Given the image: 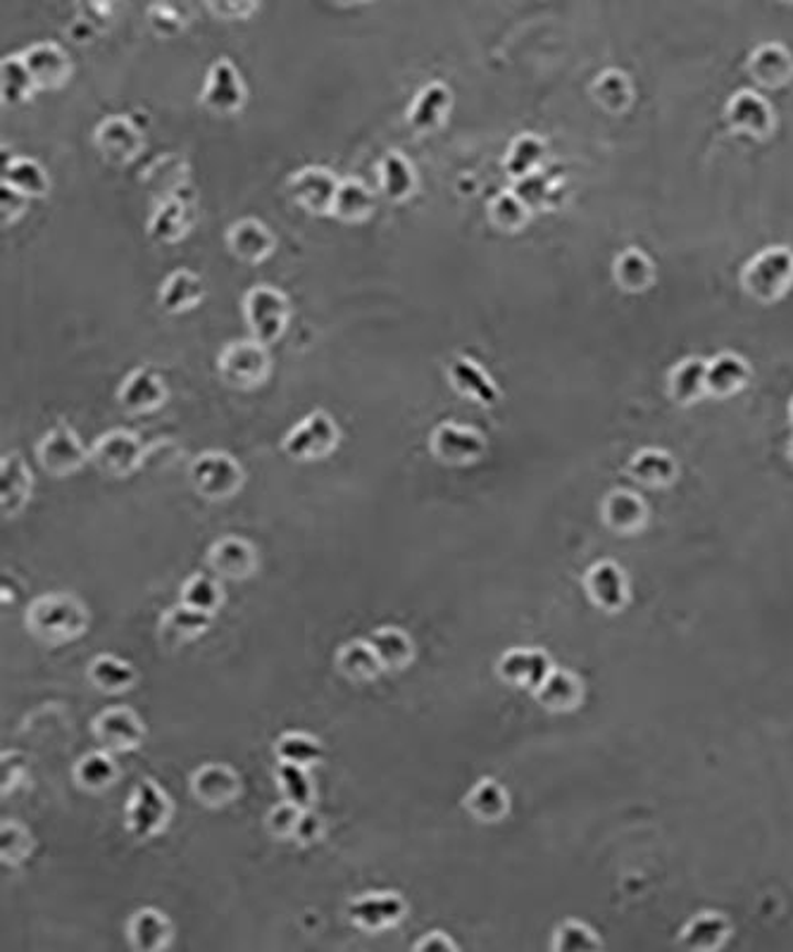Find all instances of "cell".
<instances>
[{
  "label": "cell",
  "mask_w": 793,
  "mask_h": 952,
  "mask_svg": "<svg viewBox=\"0 0 793 952\" xmlns=\"http://www.w3.org/2000/svg\"><path fill=\"white\" fill-rule=\"evenodd\" d=\"M0 184L14 188L29 200L46 198L53 188L48 169L43 167L36 157H29V155H14L6 160L3 179H0Z\"/></svg>",
  "instance_id": "30"
},
{
  "label": "cell",
  "mask_w": 793,
  "mask_h": 952,
  "mask_svg": "<svg viewBox=\"0 0 793 952\" xmlns=\"http://www.w3.org/2000/svg\"><path fill=\"white\" fill-rule=\"evenodd\" d=\"M615 274H617V282L629 291H643L645 286L653 284L651 260L641 251H637V248H629V251H624L620 258H617Z\"/></svg>",
  "instance_id": "48"
},
{
  "label": "cell",
  "mask_w": 793,
  "mask_h": 952,
  "mask_svg": "<svg viewBox=\"0 0 793 952\" xmlns=\"http://www.w3.org/2000/svg\"><path fill=\"white\" fill-rule=\"evenodd\" d=\"M594 583H596V589H598V598L604 600V603L612 605V603H617V600H620L622 583H620V577H617V571L612 567L596 569Z\"/></svg>",
  "instance_id": "57"
},
{
  "label": "cell",
  "mask_w": 793,
  "mask_h": 952,
  "mask_svg": "<svg viewBox=\"0 0 793 952\" xmlns=\"http://www.w3.org/2000/svg\"><path fill=\"white\" fill-rule=\"evenodd\" d=\"M198 102L217 117H233L243 112L248 102V84L231 57H217L205 72Z\"/></svg>",
  "instance_id": "7"
},
{
  "label": "cell",
  "mask_w": 793,
  "mask_h": 952,
  "mask_svg": "<svg viewBox=\"0 0 793 952\" xmlns=\"http://www.w3.org/2000/svg\"><path fill=\"white\" fill-rule=\"evenodd\" d=\"M753 77L765 86H782L793 77V57L782 43H765L751 55Z\"/></svg>",
  "instance_id": "38"
},
{
  "label": "cell",
  "mask_w": 793,
  "mask_h": 952,
  "mask_svg": "<svg viewBox=\"0 0 793 952\" xmlns=\"http://www.w3.org/2000/svg\"><path fill=\"white\" fill-rule=\"evenodd\" d=\"M270 346L251 339H237L217 353V374L233 391H256L272 374Z\"/></svg>",
  "instance_id": "4"
},
{
  "label": "cell",
  "mask_w": 793,
  "mask_h": 952,
  "mask_svg": "<svg viewBox=\"0 0 793 952\" xmlns=\"http://www.w3.org/2000/svg\"><path fill=\"white\" fill-rule=\"evenodd\" d=\"M427 448L432 458L448 467H465L475 464L487 456V438L475 427L458 422H441L432 429L427 438Z\"/></svg>",
  "instance_id": "12"
},
{
  "label": "cell",
  "mask_w": 793,
  "mask_h": 952,
  "mask_svg": "<svg viewBox=\"0 0 793 952\" xmlns=\"http://www.w3.org/2000/svg\"><path fill=\"white\" fill-rule=\"evenodd\" d=\"M346 912L358 929L381 933L401 924L408 915V900L399 890H370L350 898Z\"/></svg>",
  "instance_id": "13"
},
{
  "label": "cell",
  "mask_w": 793,
  "mask_h": 952,
  "mask_svg": "<svg viewBox=\"0 0 793 952\" xmlns=\"http://www.w3.org/2000/svg\"><path fill=\"white\" fill-rule=\"evenodd\" d=\"M36 460L43 472L55 479H65L77 474L86 462H91V448L84 446L72 424L57 422L36 444Z\"/></svg>",
  "instance_id": "8"
},
{
  "label": "cell",
  "mask_w": 793,
  "mask_h": 952,
  "mask_svg": "<svg viewBox=\"0 0 793 952\" xmlns=\"http://www.w3.org/2000/svg\"><path fill=\"white\" fill-rule=\"evenodd\" d=\"M34 853V836L18 819H3L0 824V857L6 867H20Z\"/></svg>",
  "instance_id": "45"
},
{
  "label": "cell",
  "mask_w": 793,
  "mask_h": 952,
  "mask_svg": "<svg viewBox=\"0 0 793 952\" xmlns=\"http://www.w3.org/2000/svg\"><path fill=\"white\" fill-rule=\"evenodd\" d=\"M94 149L112 167H129L145 151L143 129L127 114H108L94 127Z\"/></svg>",
  "instance_id": "9"
},
{
  "label": "cell",
  "mask_w": 793,
  "mask_h": 952,
  "mask_svg": "<svg viewBox=\"0 0 793 952\" xmlns=\"http://www.w3.org/2000/svg\"><path fill=\"white\" fill-rule=\"evenodd\" d=\"M334 667L339 669L346 679L358 683L374 681L379 674H384L379 657L367 638H352L339 646V650L334 655Z\"/></svg>",
  "instance_id": "34"
},
{
  "label": "cell",
  "mask_w": 793,
  "mask_h": 952,
  "mask_svg": "<svg viewBox=\"0 0 793 952\" xmlns=\"http://www.w3.org/2000/svg\"><path fill=\"white\" fill-rule=\"evenodd\" d=\"M322 755H325V748H322L319 738L307 734V731H286L274 741L276 762H291V765L311 769L322 759Z\"/></svg>",
  "instance_id": "40"
},
{
  "label": "cell",
  "mask_w": 793,
  "mask_h": 952,
  "mask_svg": "<svg viewBox=\"0 0 793 952\" xmlns=\"http://www.w3.org/2000/svg\"><path fill=\"white\" fill-rule=\"evenodd\" d=\"M24 624L29 634L51 648L82 638L91 624V614L77 595L46 593L34 598L26 608Z\"/></svg>",
  "instance_id": "1"
},
{
  "label": "cell",
  "mask_w": 793,
  "mask_h": 952,
  "mask_svg": "<svg viewBox=\"0 0 793 952\" xmlns=\"http://www.w3.org/2000/svg\"><path fill=\"white\" fill-rule=\"evenodd\" d=\"M72 776H75V784L82 790H88V794H102V790L112 788L117 779H120V765H117L110 751L106 748L91 751L84 757H79Z\"/></svg>",
  "instance_id": "35"
},
{
  "label": "cell",
  "mask_w": 793,
  "mask_h": 952,
  "mask_svg": "<svg viewBox=\"0 0 793 952\" xmlns=\"http://www.w3.org/2000/svg\"><path fill=\"white\" fill-rule=\"evenodd\" d=\"M225 586L219 581L217 575H208V571H196L191 575L180 589V603L194 608L203 614H215L225 608Z\"/></svg>",
  "instance_id": "37"
},
{
  "label": "cell",
  "mask_w": 793,
  "mask_h": 952,
  "mask_svg": "<svg viewBox=\"0 0 793 952\" xmlns=\"http://www.w3.org/2000/svg\"><path fill=\"white\" fill-rule=\"evenodd\" d=\"M301 812H303V808H298V805L282 800L279 805H274L268 814V831L272 833L274 839L291 841L293 831H296V824L301 819Z\"/></svg>",
  "instance_id": "51"
},
{
  "label": "cell",
  "mask_w": 793,
  "mask_h": 952,
  "mask_svg": "<svg viewBox=\"0 0 793 952\" xmlns=\"http://www.w3.org/2000/svg\"><path fill=\"white\" fill-rule=\"evenodd\" d=\"M465 810L472 812L479 822H496L508 810V794L493 779H481L465 796Z\"/></svg>",
  "instance_id": "44"
},
{
  "label": "cell",
  "mask_w": 793,
  "mask_h": 952,
  "mask_svg": "<svg viewBox=\"0 0 793 952\" xmlns=\"http://www.w3.org/2000/svg\"><path fill=\"white\" fill-rule=\"evenodd\" d=\"M489 222L501 231H520L529 222V203L518 194V190H501L487 205Z\"/></svg>",
  "instance_id": "41"
},
{
  "label": "cell",
  "mask_w": 793,
  "mask_h": 952,
  "mask_svg": "<svg viewBox=\"0 0 793 952\" xmlns=\"http://www.w3.org/2000/svg\"><path fill=\"white\" fill-rule=\"evenodd\" d=\"M634 467L643 479H667L672 474V462L665 456H655V452L639 458Z\"/></svg>",
  "instance_id": "58"
},
{
  "label": "cell",
  "mask_w": 793,
  "mask_h": 952,
  "mask_svg": "<svg viewBox=\"0 0 793 952\" xmlns=\"http://www.w3.org/2000/svg\"><path fill=\"white\" fill-rule=\"evenodd\" d=\"M746 291L758 300H780L793 286V253L789 248H768L756 255L743 272Z\"/></svg>",
  "instance_id": "11"
},
{
  "label": "cell",
  "mask_w": 793,
  "mask_h": 952,
  "mask_svg": "<svg viewBox=\"0 0 793 952\" xmlns=\"http://www.w3.org/2000/svg\"><path fill=\"white\" fill-rule=\"evenodd\" d=\"M708 364L700 358L684 360L672 374V391L674 398L688 403L698 398L703 391H708Z\"/></svg>",
  "instance_id": "47"
},
{
  "label": "cell",
  "mask_w": 793,
  "mask_h": 952,
  "mask_svg": "<svg viewBox=\"0 0 793 952\" xmlns=\"http://www.w3.org/2000/svg\"><path fill=\"white\" fill-rule=\"evenodd\" d=\"M748 379V364L731 353H723L708 364V391L717 395H729L739 391Z\"/></svg>",
  "instance_id": "46"
},
{
  "label": "cell",
  "mask_w": 793,
  "mask_h": 952,
  "mask_svg": "<svg viewBox=\"0 0 793 952\" xmlns=\"http://www.w3.org/2000/svg\"><path fill=\"white\" fill-rule=\"evenodd\" d=\"M727 117L734 129L751 136L762 139L774 129V114L768 106V100L753 91H741L734 96L729 100Z\"/></svg>",
  "instance_id": "32"
},
{
  "label": "cell",
  "mask_w": 793,
  "mask_h": 952,
  "mask_svg": "<svg viewBox=\"0 0 793 952\" xmlns=\"http://www.w3.org/2000/svg\"><path fill=\"white\" fill-rule=\"evenodd\" d=\"M377 186L379 194L393 205L413 200L420 190V174L415 163L399 149L387 151L377 163Z\"/></svg>",
  "instance_id": "24"
},
{
  "label": "cell",
  "mask_w": 793,
  "mask_h": 952,
  "mask_svg": "<svg viewBox=\"0 0 793 952\" xmlns=\"http://www.w3.org/2000/svg\"><path fill=\"white\" fill-rule=\"evenodd\" d=\"M191 227H194V215H191V203L180 194L163 196L145 222V233L157 245H176L182 243Z\"/></svg>",
  "instance_id": "22"
},
{
  "label": "cell",
  "mask_w": 793,
  "mask_h": 952,
  "mask_svg": "<svg viewBox=\"0 0 793 952\" xmlns=\"http://www.w3.org/2000/svg\"><path fill=\"white\" fill-rule=\"evenodd\" d=\"M34 493L32 467L20 450H10L0 458V510L6 519L20 517Z\"/></svg>",
  "instance_id": "20"
},
{
  "label": "cell",
  "mask_w": 793,
  "mask_h": 952,
  "mask_svg": "<svg viewBox=\"0 0 793 952\" xmlns=\"http://www.w3.org/2000/svg\"><path fill=\"white\" fill-rule=\"evenodd\" d=\"M145 460L141 436L129 429H110L91 444V464L100 474L127 479L139 472Z\"/></svg>",
  "instance_id": "10"
},
{
  "label": "cell",
  "mask_w": 793,
  "mask_h": 952,
  "mask_svg": "<svg viewBox=\"0 0 793 952\" xmlns=\"http://www.w3.org/2000/svg\"><path fill=\"white\" fill-rule=\"evenodd\" d=\"M596 98L612 112L627 110L631 102V84L627 75H622V72L617 69L606 72V75L596 81Z\"/></svg>",
  "instance_id": "49"
},
{
  "label": "cell",
  "mask_w": 793,
  "mask_h": 952,
  "mask_svg": "<svg viewBox=\"0 0 793 952\" xmlns=\"http://www.w3.org/2000/svg\"><path fill=\"white\" fill-rule=\"evenodd\" d=\"M546 155V143H543L536 134H522L510 143L508 155H506V172L512 182H524L534 177L536 169L543 163Z\"/></svg>",
  "instance_id": "39"
},
{
  "label": "cell",
  "mask_w": 793,
  "mask_h": 952,
  "mask_svg": "<svg viewBox=\"0 0 793 952\" xmlns=\"http://www.w3.org/2000/svg\"><path fill=\"white\" fill-rule=\"evenodd\" d=\"M29 75H32L39 91H63L75 75V63L69 53L55 41H39L20 51Z\"/></svg>",
  "instance_id": "15"
},
{
  "label": "cell",
  "mask_w": 793,
  "mask_h": 952,
  "mask_svg": "<svg viewBox=\"0 0 793 952\" xmlns=\"http://www.w3.org/2000/svg\"><path fill=\"white\" fill-rule=\"evenodd\" d=\"M241 313L253 339L264 346H274L284 339L291 327L293 305L282 288L256 284L243 293Z\"/></svg>",
  "instance_id": "2"
},
{
  "label": "cell",
  "mask_w": 793,
  "mask_h": 952,
  "mask_svg": "<svg viewBox=\"0 0 793 952\" xmlns=\"http://www.w3.org/2000/svg\"><path fill=\"white\" fill-rule=\"evenodd\" d=\"M174 817V802L167 790L151 776L131 788L124 808V829L131 839L151 841L163 833Z\"/></svg>",
  "instance_id": "3"
},
{
  "label": "cell",
  "mask_w": 793,
  "mask_h": 952,
  "mask_svg": "<svg viewBox=\"0 0 793 952\" xmlns=\"http://www.w3.org/2000/svg\"><path fill=\"white\" fill-rule=\"evenodd\" d=\"M203 300H205L203 276L188 267L172 270L163 280V284L157 286L160 310L172 317L194 313Z\"/></svg>",
  "instance_id": "26"
},
{
  "label": "cell",
  "mask_w": 793,
  "mask_h": 952,
  "mask_svg": "<svg viewBox=\"0 0 793 952\" xmlns=\"http://www.w3.org/2000/svg\"><path fill=\"white\" fill-rule=\"evenodd\" d=\"M225 243L227 251L243 265H262L276 253L279 239L260 217H241L229 225Z\"/></svg>",
  "instance_id": "18"
},
{
  "label": "cell",
  "mask_w": 793,
  "mask_h": 952,
  "mask_svg": "<svg viewBox=\"0 0 793 952\" xmlns=\"http://www.w3.org/2000/svg\"><path fill=\"white\" fill-rule=\"evenodd\" d=\"M36 94H39L36 84L32 75H29L20 53L6 55L3 61H0V100H3V106L6 108L26 106Z\"/></svg>",
  "instance_id": "36"
},
{
  "label": "cell",
  "mask_w": 793,
  "mask_h": 952,
  "mask_svg": "<svg viewBox=\"0 0 793 952\" xmlns=\"http://www.w3.org/2000/svg\"><path fill=\"white\" fill-rule=\"evenodd\" d=\"M417 952H455L458 945L450 939L446 931H427L422 939L413 945Z\"/></svg>",
  "instance_id": "59"
},
{
  "label": "cell",
  "mask_w": 793,
  "mask_h": 952,
  "mask_svg": "<svg viewBox=\"0 0 793 952\" xmlns=\"http://www.w3.org/2000/svg\"><path fill=\"white\" fill-rule=\"evenodd\" d=\"M446 379L455 393L477 405L493 407L501 401V389H498L496 379L475 358L455 355L446 368Z\"/></svg>",
  "instance_id": "23"
},
{
  "label": "cell",
  "mask_w": 793,
  "mask_h": 952,
  "mask_svg": "<svg viewBox=\"0 0 793 952\" xmlns=\"http://www.w3.org/2000/svg\"><path fill=\"white\" fill-rule=\"evenodd\" d=\"M86 679L91 683L96 691L108 693V696H120L127 693L134 688L139 674L129 660H122V657L117 655H98L91 660L86 669Z\"/></svg>",
  "instance_id": "33"
},
{
  "label": "cell",
  "mask_w": 793,
  "mask_h": 952,
  "mask_svg": "<svg viewBox=\"0 0 793 952\" xmlns=\"http://www.w3.org/2000/svg\"><path fill=\"white\" fill-rule=\"evenodd\" d=\"M170 398L165 376L151 368H134L117 386V403L127 415H153Z\"/></svg>",
  "instance_id": "16"
},
{
  "label": "cell",
  "mask_w": 793,
  "mask_h": 952,
  "mask_svg": "<svg viewBox=\"0 0 793 952\" xmlns=\"http://www.w3.org/2000/svg\"><path fill=\"white\" fill-rule=\"evenodd\" d=\"M191 794L205 808H227L241 796V776L225 762H208L191 776Z\"/></svg>",
  "instance_id": "21"
},
{
  "label": "cell",
  "mask_w": 793,
  "mask_h": 952,
  "mask_svg": "<svg viewBox=\"0 0 793 952\" xmlns=\"http://www.w3.org/2000/svg\"><path fill=\"white\" fill-rule=\"evenodd\" d=\"M274 776L279 790H282V800L298 805L303 810L313 808L315 786L311 781V774H307V767L291 765V762H276Z\"/></svg>",
  "instance_id": "43"
},
{
  "label": "cell",
  "mask_w": 793,
  "mask_h": 952,
  "mask_svg": "<svg viewBox=\"0 0 793 952\" xmlns=\"http://www.w3.org/2000/svg\"><path fill=\"white\" fill-rule=\"evenodd\" d=\"M329 3H334V6H339V8H358V6H367V3H374V0H329Z\"/></svg>",
  "instance_id": "60"
},
{
  "label": "cell",
  "mask_w": 793,
  "mask_h": 952,
  "mask_svg": "<svg viewBox=\"0 0 793 952\" xmlns=\"http://www.w3.org/2000/svg\"><path fill=\"white\" fill-rule=\"evenodd\" d=\"M29 772V757L20 751H6L0 757V794L8 796L18 788Z\"/></svg>",
  "instance_id": "54"
},
{
  "label": "cell",
  "mask_w": 793,
  "mask_h": 952,
  "mask_svg": "<svg viewBox=\"0 0 793 952\" xmlns=\"http://www.w3.org/2000/svg\"><path fill=\"white\" fill-rule=\"evenodd\" d=\"M546 657L534 650H512L501 660V677L512 683L536 688L546 679Z\"/></svg>",
  "instance_id": "42"
},
{
  "label": "cell",
  "mask_w": 793,
  "mask_h": 952,
  "mask_svg": "<svg viewBox=\"0 0 793 952\" xmlns=\"http://www.w3.org/2000/svg\"><path fill=\"white\" fill-rule=\"evenodd\" d=\"M341 444V427L327 409H313L282 438L284 456L296 462H319L327 460Z\"/></svg>",
  "instance_id": "5"
},
{
  "label": "cell",
  "mask_w": 793,
  "mask_h": 952,
  "mask_svg": "<svg viewBox=\"0 0 793 952\" xmlns=\"http://www.w3.org/2000/svg\"><path fill=\"white\" fill-rule=\"evenodd\" d=\"M215 20L246 22L260 10V0H203Z\"/></svg>",
  "instance_id": "52"
},
{
  "label": "cell",
  "mask_w": 793,
  "mask_h": 952,
  "mask_svg": "<svg viewBox=\"0 0 793 952\" xmlns=\"http://www.w3.org/2000/svg\"><path fill=\"white\" fill-rule=\"evenodd\" d=\"M453 110V91L446 81L434 79L422 84L405 112V120L415 134H434L444 129Z\"/></svg>",
  "instance_id": "19"
},
{
  "label": "cell",
  "mask_w": 793,
  "mask_h": 952,
  "mask_svg": "<svg viewBox=\"0 0 793 952\" xmlns=\"http://www.w3.org/2000/svg\"><path fill=\"white\" fill-rule=\"evenodd\" d=\"M339 184L341 179L336 177L334 169L325 165H305L289 177V194L301 210L317 217H329Z\"/></svg>",
  "instance_id": "14"
},
{
  "label": "cell",
  "mask_w": 793,
  "mask_h": 952,
  "mask_svg": "<svg viewBox=\"0 0 793 952\" xmlns=\"http://www.w3.org/2000/svg\"><path fill=\"white\" fill-rule=\"evenodd\" d=\"M208 565L219 579L243 581L258 571V550L241 536H222L210 546Z\"/></svg>",
  "instance_id": "25"
},
{
  "label": "cell",
  "mask_w": 793,
  "mask_h": 952,
  "mask_svg": "<svg viewBox=\"0 0 793 952\" xmlns=\"http://www.w3.org/2000/svg\"><path fill=\"white\" fill-rule=\"evenodd\" d=\"M325 833H327L325 819H322L317 812H313L311 808H307V810L301 812V819H298V824H296V831H293V839L291 841L303 845V847H307V845H315V843H319L322 839H325Z\"/></svg>",
  "instance_id": "55"
},
{
  "label": "cell",
  "mask_w": 793,
  "mask_h": 952,
  "mask_svg": "<svg viewBox=\"0 0 793 952\" xmlns=\"http://www.w3.org/2000/svg\"><path fill=\"white\" fill-rule=\"evenodd\" d=\"M191 486L205 501H229L246 483L243 464L227 450H203L188 467Z\"/></svg>",
  "instance_id": "6"
},
{
  "label": "cell",
  "mask_w": 793,
  "mask_h": 952,
  "mask_svg": "<svg viewBox=\"0 0 793 952\" xmlns=\"http://www.w3.org/2000/svg\"><path fill=\"white\" fill-rule=\"evenodd\" d=\"M149 22H151L155 34L176 36L186 29V14H184V10L174 8L170 3H153L149 10Z\"/></svg>",
  "instance_id": "53"
},
{
  "label": "cell",
  "mask_w": 793,
  "mask_h": 952,
  "mask_svg": "<svg viewBox=\"0 0 793 952\" xmlns=\"http://www.w3.org/2000/svg\"><path fill=\"white\" fill-rule=\"evenodd\" d=\"M215 617L210 614H203L194 608H188L184 603H176L172 608H167L163 612V617H160V641L167 643V646L176 648V646H186V643L200 638L205 632H208L210 624Z\"/></svg>",
  "instance_id": "29"
},
{
  "label": "cell",
  "mask_w": 793,
  "mask_h": 952,
  "mask_svg": "<svg viewBox=\"0 0 793 952\" xmlns=\"http://www.w3.org/2000/svg\"><path fill=\"white\" fill-rule=\"evenodd\" d=\"M786 3H793V0H786Z\"/></svg>",
  "instance_id": "61"
},
{
  "label": "cell",
  "mask_w": 793,
  "mask_h": 952,
  "mask_svg": "<svg viewBox=\"0 0 793 952\" xmlns=\"http://www.w3.org/2000/svg\"><path fill=\"white\" fill-rule=\"evenodd\" d=\"M29 212V198L18 194V190L0 184V215H3V225L12 227Z\"/></svg>",
  "instance_id": "56"
},
{
  "label": "cell",
  "mask_w": 793,
  "mask_h": 952,
  "mask_svg": "<svg viewBox=\"0 0 793 952\" xmlns=\"http://www.w3.org/2000/svg\"><path fill=\"white\" fill-rule=\"evenodd\" d=\"M94 736L110 753L139 751L145 741V724L141 716L124 705L102 710L94 724Z\"/></svg>",
  "instance_id": "17"
},
{
  "label": "cell",
  "mask_w": 793,
  "mask_h": 952,
  "mask_svg": "<svg viewBox=\"0 0 793 952\" xmlns=\"http://www.w3.org/2000/svg\"><path fill=\"white\" fill-rule=\"evenodd\" d=\"M127 939L139 952H163L174 941V924L157 907H141L127 919Z\"/></svg>",
  "instance_id": "27"
},
{
  "label": "cell",
  "mask_w": 793,
  "mask_h": 952,
  "mask_svg": "<svg viewBox=\"0 0 793 952\" xmlns=\"http://www.w3.org/2000/svg\"><path fill=\"white\" fill-rule=\"evenodd\" d=\"M365 638L370 641L384 671H403L415 660V641L401 626H379Z\"/></svg>",
  "instance_id": "31"
},
{
  "label": "cell",
  "mask_w": 793,
  "mask_h": 952,
  "mask_svg": "<svg viewBox=\"0 0 793 952\" xmlns=\"http://www.w3.org/2000/svg\"><path fill=\"white\" fill-rule=\"evenodd\" d=\"M79 18L94 29H108L120 18L127 0H75Z\"/></svg>",
  "instance_id": "50"
},
{
  "label": "cell",
  "mask_w": 793,
  "mask_h": 952,
  "mask_svg": "<svg viewBox=\"0 0 793 952\" xmlns=\"http://www.w3.org/2000/svg\"><path fill=\"white\" fill-rule=\"evenodd\" d=\"M374 212H377L374 190L358 177L341 179L339 190H336V198L332 203V210H329V217L334 219V222L358 227V225L370 222Z\"/></svg>",
  "instance_id": "28"
}]
</instances>
